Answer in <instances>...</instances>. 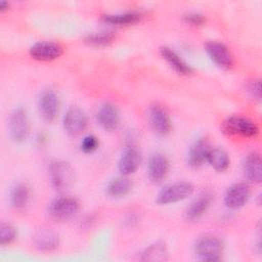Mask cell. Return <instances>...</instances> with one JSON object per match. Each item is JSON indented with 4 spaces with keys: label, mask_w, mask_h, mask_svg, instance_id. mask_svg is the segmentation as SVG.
<instances>
[{
    "label": "cell",
    "mask_w": 262,
    "mask_h": 262,
    "mask_svg": "<svg viewBox=\"0 0 262 262\" xmlns=\"http://www.w3.org/2000/svg\"><path fill=\"white\" fill-rule=\"evenodd\" d=\"M248 91H249V93L251 94L252 97L260 99V97H261V84H260V80L253 81L249 85Z\"/></svg>",
    "instance_id": "cell-30"
},
{
    "label": "cell",
    "mask_w": 262,
    "mask_h": 262,
    "mask_svg": "<svg viewBox=\"0 0 262 262\" xmlns=\"http://www.w3.org/2000/svg\"><path fill=\"white\" fill-rule=\"evenodd\" d=\"M213 201V194L210 191H203L194 198L184 212L186 220L195 221L200 219L209 209Z\"/></svg>",
    "instance_id": "cell-15"
},
{
    "label": "cell",
    "mask_w": 262,
    "mask_h": 262,
    "mask_svg": "<svg viewBox=\"0 0 262 262\" xmlns=\"http://www.w3.org/2000/svg\"><path fill=\"white\" fill-rule=\"evenodd\" d=\"M207 163H209L210 166L217 172H224L229 167L230 160L227 152L223 148L215 147L210 149L207 157Z\"/></svg>",
    "instance_id": "cell-25"
},
{
    "label": "cell",
    "mask_w": 262,
    "mask_h": 262,
    "mask_svg": "<svg viewBox=\"0 0 262 262\" xmlns=\"http://www.w3.org/2000/svg\"><path fill=\"white\" fill-rule=\"evenodd\" d=\"M98 144H99L98 139L94 135H87L82 139L80 147L82 151L86 154H90L97 149Z\"/></svg>",
    "instance_id": "cell-28"
},
{
    "label": "cell",
    "mask_w": 262,
    "mask_h": 262,
    "mask_svg": "<svg viewBox=\"0 0 262 262\" xmlns=\"http://www.w3.org/2000/svg\"><path fill=\"white\" fill-rule=\"evenodd\" d=\"M132 181L127 176L113 178L106 185V193L111 198L119 199L126 196L132 189Z\"/></svg>",
    "instance_id": "cell-21"
},
{
    "label": "cell",
    "mask_w": 262,
    "mask_h": 262,
    "mask_svg": "<svg viewBox=\"0 0 262 262\" xmlns=\"http://www.w3.org/2000/svg\"><path fill=\"white\" fill-rule=\"evenodd\" d=\"M9 7V3L7 1H0V11H4L6 9H8Z\"/></svg>",
    "instance_id": "cell-31"
},
{
    "label": "cell",
    "mask_w": 262,
    "mask_h": 262,
    "mask_svg": "<svg viewBox=\"0 0 262 262\" xmlns=\"http://www.w3.org/2000/svg\"><path fill=\"white\" fill-rule=\"evenodd\" d=\"M261 158L259 154L250 152L248 154L242 164V169L245 177L253 183H260L262 179L261 169Z\"/></svg>",
    "instance_id": "cell-19"
},
{
    "label": "cell",
    "mask_w": 262,
    "mask_h": 262,
    "mask_svg": "<svg viewBox=\"0 0 262 262\" xmlns=\"http://www.w3.org/2000/svg\"><path fill=\"white\" fill-rule=\"evenodd\" d=\"M160 54L176 73L180 75L192 74L193 69L188 63H186L172 48L168 46H162L160 48Z\"/></svg>",
    "instance_id": "cell-20"
},
{
    "label": "cell",
    "mask_w": 262,
    "mask_h": 262,
    "mask_svg": "<svg viewBox=\"0 0 262 262\" xmlns=\"http://www.w3.org/2000/svg\"><path fill=\"white\" fill-rule=\"evenodd\" d=\"M10 137L15 142H24L30 132V122L28 114L24 107H16L12 111L8 120Z\"/></svg>",
    "instance_id": "cell-6"
},
{
    "label": "cell",
    "mask_w": 262,
    "mask_h": 262,
    "mask_svg": "<svg viewBox=\"0 0 262 262\" xmlns=\"http://www.w3.org/2000/svg\"><path fill=\"white\" fill-rule=\"evenodd\" d=\"M49 177L54 189L64 191L69 189L74 182V170L69 163L56 160L50 163Z\"/></svg>",
    "instance_id": "cell-4"
},
{
    "label": "cell",
    "mask_w": 262,
    "mask_h": 262,
    "mask_svg": "<svg viewBox=\"0 0 262 262\" xmlns=\"http://www.w3.org/2000/svg\"><path fill=\"white\" fill-rule=\"evenodd\" d=\"M62 126L67 134L70 136H78L87 127V116L80 107L72 106L64 113Z\"/></svg>",
    "instance_id": "cell-8"
},
{
    "label": "cell",
    "mask_w": 262,
    "mask_h": 262,
    "mask_svg": "<svg viewBox=\"0 0 262 262\" xmlns=\"http://www.w3.org/2000/svg\"><path fill=\"white\" fill-rule=\"evenodd\" d=\"M96 120L103 130L112 132L116 130L120 124V113L116 105L105 102L97 110Z\"/></svg>",
    "instance_id": "cell-14"
},
{
    "label": "cell",
    "mask_w": 262,
    "mask_h": 262,
    "mask_svg": "<svg viewBox=\"0 0 262 262\" xmlns=\"http://www.w3.org/2000/svg\"><path fill=\"white\" fill-rule=\"evenodd\" d=\"M169 171L168 158L160 151L150 155L147 162V177L152 183L162 182Z\"/></svg>",
    "instance_id": "cell-11"
},
{
    "label": "cell",
    "mask_w": 262,
    "mask_h": 262,
    "mask_svg": "<svg viewBox=\"0 0 262 262\" xmlns=\"http://www.w3.org/2000/svg\"><path fill=\"white\" fill-rule=\"evenodd\" d=\"M141 163V155L135 147L126 148L121 155L118 162V170L124 175L128 176L136 172Z\"/></svg>",
    "instance_id": "cell-16"
},
{
    "label": "cell",
    "mask_w": 262,
    "mask_h": 262,
    "mask_svg": "<svg viewBox=\"0 0 262 262\" xmlns=\"http://www.w3.org/2000/svg\"><path fill=\"white\" fill-rule=\"evenodd\" d=\"M168 250L163 242H156L148 247H146L141 253L142 261H151V262H162L168 260Z\"/></svg>",
    "instance_id": "cell-24"
},
{
    "label": "cell",
    "mask_w": 262,
    "mask_h": 262,
    "mask_svg": "<svg viewBox=\"0 0 262 262\" xmlns=\"http://www.w3.org/2000/svg\"><path fill=\"white\" fill-rule=\"evenodd\" d=\"M62 51L61 45L53 41H39L29 49L31 57L39 61L54 60L62 54Z\"/></svg>",
    "instance_id": "cell-9"
},
{
    "label": "cell",
    "mask_w": 262,
    "mask_h": 262,
    "mask_svg": "<svg viewBox=\"0 0 262 262\" xmlns=\"http://www.w3.org/2000/svg\"><path fill=\"white\" fill-rule=\"evenodd\" d=\"M224 251L223 241L216 235H204L199 237L193 245L195 257L205 262L219 261Z\"/></svg>",
    "instance_id": "cell-1"
},
{
    "label": "cell",
    "mask_w": 262,
    "mask_h": 262,
    "mask_svg": "<svg viewBox=\"0 0 262 262\" xmlns=\"http://www.w3.org/2000/svg\"><path fill=\"white\" fill-rule=\"evenodd\" d=\"M33 243L38 250L49 252L55 250L58 247L59 236L51 228L43 227L36 230L33 236Z\"/></svg>",
    "instance_id": "cell-17"
},
{
    "label": "cell",
    "mask_w": 262,
    "mask_h": 262,
    "mask_svg": "<svg viewBox=\"0 0 262 262\" xmlns=\"http://www.w3.org/2000/svg\"><path fill=\"white\" fill-rule=\"evenodd\" d=\"M39 112L42 118L47 122L56 119L59 111V98L53 90H45L39 97Z\"/></svg>",
    "instance_id": "cell-13"
},
{
    "label": "cell",
    "mask_w": 262,
    "mask_h": 262,
    "mask_svg": "<svg viewBox=\"0 0 262 262\" xmlns=\"http://www.w3.org/2000/svg\"><path fill=\"white\" fill-rule=\"evenodd\" d=\"M31 199V188L27 183H17L10 190L9 201L13 208L21 209L26 207Z\"/></svg>",
    "instance_id": "cell-23"
},
{
    "label": "cell",
    "mask_w": 262,
    "mask_h": 262,
    "mask_svg": "<svg viewBox=\"0 0 262 262\" xmlns=\"http://www.w3.org/2000/svg\"><path fill=\"white\" fill-rule=\"evenodd\" d=\"M16 238V230L9 223H2L0 226V244L2 246L11 244Z\"/></svg>",
    "instance_id": "cell-27"
},
{
    "label": "cell",
    "mask_w": 262,
    "mask_h": 262,
    "mask_svg": "<svg viewBox=\"0 0 262 262\" xmlns=\"http://www.w3.org/2000/svg\"><path fill=\"white\" fill-rule=\"evenodd\" d=\"M251 196V189L247 183L238 182L230 185L224 194V204L227 208L236 210L244 207Z\"/></svg>",
    "instance_id": "cell-10"
},
{
    "label": "cell",
    "mask_w": 262,
    "mask_h": 262,
    "mask_svg": "<svg viewBox=\"0 0 262 262\" xmlns=\"http://www.w3.org/2000/svg\"><path fill=\"white\" fill-rule=\"evenodd\" d=\"M183 20L190 26H202L205 24L206 18L199 12H187L183 15Z\"/></svg>",
    "instance_id": "cell-29"
},
{
    "label": "cell",
    "mask_w": 262,
    "mask_h": 262,
    "mask_svg": "<svg viewBox=\"0 0 262 262\" xmlns=\"http://www.w3.org/2000/svg\"><path fill=\"white\" fill-rule=\"evenodd\" d=\"M205 50L211 60L221 69L228 70L233 66V56L228 47L222 42L211 40L206 42Z\"/></svg>",
    "instance_id": "cell-7"
},
{
    "label": "cell",
    "mask_w": 262,
    "mask_h": 262,
    "mask_svg": "<svg viewBox=\"0 0 262 262\" xmlns=\"http://www.w3.org/2000/svg\"><path fill=\"white\" fill-rule=\"evenodd\" d=\"M143 17L142 13L139 11H125L119 13H107L102 15V20L106 24L115 26H128L138 23Z\"/></svg>",
    "instance_id": "cell-22"
},
{
    "label": "cell",
    "mask_w": 262,
    "mask_h": 262,
    "mask_svg": "<svg viewBox=\"0 0 262 262\" xmlns=\"http://www.w3.org/2000/svg\"><path fill=\"white\" fill-rule=\"evenodd\" d=\"M224 133L228 135H238L243 137H255L259 133L257 124L249 118L243 116H230L226 118L221 126Z\"/></svg>",
    "instance_id": "cell-3"
},
{
    "label": "cell",
    "mask_w": 262,
    "mask_h": 262,
    "mask_svg": "<svg viewBox=\"0 0 262 262\" xmlns=\"http://www.w3.org/2000/svg\"><path fill=\"white\" fill-rule=\"evenodd\" d=\"M115 39V34L112 31H101L90 33L85 37V42L92 46H106Z\"/></svg>",
    "instance_id": "cell-26"
},
{
    "label": "cell",
    "mask_w": 262,
    "mask_h": 262,
    "mask_svg": "<svg viewBox=\"0 0 262 262\" xmlns=\"http://www.w3.org/2000/svg\"><path fill=\"white\" fill-rule=\"evenodd\" d=\"M148 120L152 130L159 135L170 133L172 124L167 111L159 104H154L148 108Z\"/></svg>",
    "instance_id": "cell-12"
},
{
    "label": "cell",
    "mask_w": 262,
    "mask_h": 262,
    "mask_svg": "<svg viewBox=\"0 0 262 262\" xmlns=\"http://www.w3.org/2000/svg\"><path fill=\"white\" fill-rule=\"evenodd\" d=\"M193 186L187 181H177L165 185L157 194L156 203L158 205H169L183 201L191 195Z\"/></svg>",
    "instance_id": "cell-2"
},
{
    "label": "cell",
    "mask_w": 262,
    "mask_h": 262,
    "mask_svg": "<svg viewBox=\"0 0 262 262\" xmlns=\"http://www.w3.org/2000/svg\"><path fill=\"white\" fill-rule=\"evenodd\" d=\"M79 208V202L75 198L59 196L49 204L48 213L56 221H68L76 216Z\"/></svg>",
    "instance_id": "cell-5"
},
{
    "label": "cell",
    "mask_w": 262,
    "mask_h": 262,
    "mask_svg": "<svg viewBox=\"0 0 262 262\" xmlns=\"http://www.w3.org/2000/svg\"><path fill=\"white\" fill-rule=\"evenodd\" d=\"M211 146L207 139L200 138L195 140L189 147L187 154V164L192 168L201 167L205 162H207L208 154Z\"/></svg>",
    "instance_id": "cell-18"
}]
</instances>
